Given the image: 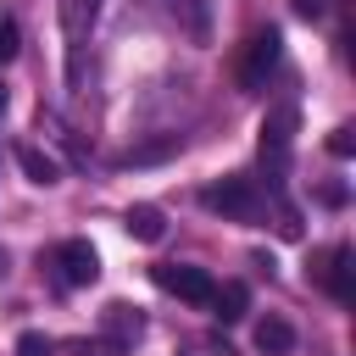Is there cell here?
I'll return each mask as SVG.
<instances>
[{"label":"cell","mask_w":356,"mask_h":356,"mask_svg":"<svg viewBox=\"0 0 356 356\" xmlns=\"http://www.w3.org/2000/svg\"><path fill=\"white\" fill-rule=\"evenodd\" d=\"M200 206H206V211H217V217H234V222H256V217L267 211V195H261V184H256V178L228 172V178H217V184H206V189H200Z\"/></svg>","instance_id":"1"},{"label":"cell","mask_w":356,"mask_h":356,"mask_svg":"<svg viewBox=\"0 0 356 356\" xmlns=\"http://www.w3.org/2000/svg\"><path fill=\"white\" fill-rule=\"evenodd\" d=\"M295 128H300V111H295L289 100L267 106V117H261V167H267V178H273V184H278V178H284V167H289Z\"/></svg>","instance_id":"2"},{"label":"cell","mask_w":356,"mask_h":356,"mask_svg":"<svg viewBox=\"0 0 356 356\" xmlns=\"http://www.w3.org/2000/svg\"><path fill=\"white\" fill-rule=\"evenodd\" d=\"M284 61V33L278 28H256L239 50V89H267V78Z\"/></svg>","instance_id":"3"},{"label":"cell","mask_w":356,"mask_h":356,"mask_svg":"<svg viewBox=\"0 0 356 356\" xmlns=\"http://www.w3.org/2000/svg\"><path fill=\"white\" fill-rule=\"evenodd\" d=\"M150 278H156V289H167L189 306H211V295H217V278L206 267H189V261H161V267H150Z\"/></svg>","instance_id":"4"},{"label":"cell","mask_w":356,"mask_h":356,"mask_svg":"<svg viewBox=\"0 0 356 356\" xmlns=\"http://www.w3.org/2000/svg\"><path fill=\"white\" fill-rule=\"evenodd\" d=\"M139 334H145V317H139V306H128V300H111V306L100 312V350H106V356H128Z\"/></svg>","instance_id":"5"},{"label":"cell","mask_w":356,"mask_h":356,"mask_svg":"<svg viewBox=\"0 0 356 356\" xmlns=\"http://www.w3.org/2000/svg\"><path fill=\"white\" fill-rule=\"evenodd\" d=\"M50 261H56V278H61L67 289H89V284L100 278V256H95L89 239H61Z\"/></svg>","instance_id":"6"},{"label":"cell","mask_w":356,"mask_h":356,"mask_svg":"<svg viewBox=\"0 0 356 356\" xmlns=\"http://www.w3.org/2000/svg\"><path fill=\"white\" fill-rule=\"evenodd\" d=\"M161 11L178 22L189 44H211V0H161Z\"/></svg>","instance_id":"7"},{"label":"cell","mask_w":356,"mask_h":356,"mask_svg":"<svg viewBox=\"0 0 356 356\" xmlns=\"http://www.w3.org/2000/svg\"><path fill=\"white\" fill-rule=\"evenodd\" d=\"M100 6H106V0H61V6H56L67 44H89V33H95V22H100Z\"/></svg>","instance_id":"8"},{"label":"cell","mask_w":356,"mask_h":356,"mask_svg":"<svg viewBox=\"0 0 356 356\" xmlns=\"http://www.w3.org/2000/svg\"><path fill=\"white\" fill-rule=\"evenodd\" d=\"M11 156H17V167L28 172V184H44V189H50V184L61 178L56 156H44V150H39V145H28V139H17V145H11Z\"/></svg>","instance_id":"9"},{"label":"cell","mask_w":356,"mask_h":356,"mask_svg":"<svg viewBox=\"0 0 356 356\" xmlns=\"http://www.w3.org/2000/svg\"><path fill=\"white\" fill-rule=\"evenodd\" d=\"M323 284H328V295H334L339 306H350V300H356V284H350V245H334V250H328Z\"/></svg>","instance_id":"10"},{"label":"cell","mask_w":356,"mask_h":356,"mask_svg":"<svg viewBox=\"0 0 356 356\" xmlns=\"http://www.w3.org/2000/svg\"><path fill=\"white\" fill-rule=\"evenodd\" d=\"M256 350H261V356H289V350H295V328H289V317L267 312V317L256 323Z\"/></svg>","instance_id":"11"},{"label":"cell","mask_w":356,"mask_h":356,"mask_svg":"<svg viewBox=\"0 0 356 356\" xmlns=\"http://www.w3.org/2000/svg\"><path fill=\"white\" fill-rule=\"evenodd\" d=\"M178 150H184V134H161V139L134 145L122 161H128V167H156V161H167V156H178Z\"/></svg>","instance_id":"12"},{"label":"cell","mask_w":356,"mask_h":356,"mask_svg":"<svg viewBox=\"0 0 356 356\" xmlns=\"http://www.w3.org/2000/svg\"><path fill=\"white\" fill-rule=\"evenodd\" d=\"M122 228L139 239V245H156L161 234H167V217L156 211V206H128V217H122Z\"/></svg>","instance_id":"13"},{"label":"cell","mask_w":356,"mask_h":356,"mask_svg":"<svg viewBox=\"0 0 356 356\" xmlns=\"http://www.w3.org/2000/svg\"><path fill=\"white\" fill-rule=\"evenodd\" d=\"M211 306H217L222 323H239V317L250 312V289H245V284H222V289L211 295Z\"/></svg>","instance_id":"14"},{"label":"cell","mask_w":356,"mask_h":356,"mask_svg":"<svg viewBox=\"0 0 356 356\" xmlns=\"http://www.w3.org/2000/svg\"><path fill=\"white\" fill-rule=\"evenodd\" d=\"M17 50H22V28H17L11 17H0V67L17 61Z\"/></svg>","instance_id":"15"},{"label":"cell","mask_w":356,"mask_h":356,"mask_svg":"<svg viewBox=\"0 0 356 356\" xmlns=\"http://www.w3.org/2000/svg\"><path fill=\"white\" fill-rule=\"evenodd\" d=\"M50 350H56V339H50V334H33V328H28V334L17 339V356H50Z\"/></svg>","instance_id":"16"},{"label":"cell","mask_w":356,"mask_h":356,"mask_svg":"<svg viewBox=\"0 0 356 356\" xmlns=\"http://www.w3.org/2000/svg\"><path fill=\"white\" fill-rule=\"evenodd\" d=\"M328 150L334 156H356V128H334L328 134Z\"/></svg>","instance_id":"17"},{"label":"cell","mask_w":356,"mask_h":356,"mask_svg":"<svg viewBox=\"0 0 356 356\" xmlns=\"http://www.w3.org/2000/svg\"><path fill=\"white\" fill-rule=\"evenodd\" d=\"M289 11L306 17V22H317V17H323V0H289Z\"/></svg>","instance_id":"18"},{"label":"cell","mask_w":356,"mask_h":356,"mask_svg":"<svg viewBox=\"0 0 356 356\" xmlns=\"http://www.w3.org/2000/svg\"><path fill=\"white\" fill-rule=\"evenodd\" d=\"M6 106H11V95H6V83H0V117H6Z\"/></svg>","instance_id":"19"},{"label":"cell","mask_w":356,"mask_h":356,"mask_svg":"<svg viewBox=\"0 0 356 356\" xmlns=\"http://www.w3.org/2000/svg\"><path fill=\"white\" fill-rule=\"evenodd\" d=\"M6 267H11V256H6V245H0V278H6Z\"/></svg>","instance_id":"20"}]
</instances>
